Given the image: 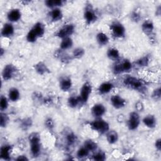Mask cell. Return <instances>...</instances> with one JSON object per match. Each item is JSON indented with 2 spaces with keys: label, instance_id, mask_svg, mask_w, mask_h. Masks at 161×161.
<instances>
[{
  "label": "cell",
  "instance_id": "cell-18",
  "mask_svg": "<svg viewBox=\"0 0 161 161\" xmlns=\"http://www.w3.org/2000/svg\"><path fill=\"white\" fill-rule=\"evenodd\" d=\"M50 19L52 22H57L60 21L63 18V13L59 8L52 9L49 12Z\"/></svg>",
  "mask_w": 161,
  "mask_h": 161
},
{
  "label": "cell",
  "instance_id": "cell-30",
  "mask_svg": "<svg viewBox=\"0 0 161 161\" xmlns=\"http://www.w3.org/2000/svg\"><path fill=\"white\" fill-rule=\"evenodd\" d=\"M84 54L85 50L83 48L77 47L73 50L72 57L75 59H80L84 55Z\"/></svg>",
  "mask_w": 161,
  "mask_h": 161
},
{
  "label": "cell",
  "instance_id": "cell-6",
  "mask_svg": "<svg viewBox=\"0 0 161 161\" xmlns=\"http://www.w3.org/2000/svg\"><path fill=\"white\" fill-rule=\"evenodd\" d=\"M97 15L96 14L92 5H87L84 11V19L86 24L87 25H91L97 21Z\"/></svg>",
  "mask_w": 161,
  "mask_h": 161
},
{
  "label": "cell",
  "instance_id": "cell-24",
  "mask_svg": "<svg viewBox=\"0 0 161 161\" xmlns=\"http://www.w3.org/2000/svg\"><path fill=\"white\" fill-rule=\"evenodd\" d=\"M106 138L107 142L109 144H114L118 142L119 138V135L115 130H109L106 133Z\"/></svg>",
  "mask_w": 161,
  "mask_h": 161
},
{
  "label": "cell",
  "instance_id": "cell-31",
  "mask_svg": "<svg viewBox=\"0 0 161 161\" xmlns=\"http://www.w3.org/2000/svg\"><path fill=\"white\" fill-rule=\"evenodd\" d=\"M89 153L90 152L84 146H82L77 150L76 155L79 158H84L89 155Z\"/></svg>",
  "mask_w": 161,
  "mask_h": 161
},
{
  "label": "cell",
  "instance_id": "cell-28",
  "mask_svg": "<svg viewBox=\"0 0 161 161\" xmlns=\"http://www.w3.org/2000/svg\"><path fill=\"white\" fill-rule=\"evenodd\" d=\"M122 72L123 73L125 72H129L132 70L133 68V64L128 59H125L122 60L121 62H119Z\"/></svg>",
  "mask_w": 161,
  "mask_h": 161
},
{
  "label": "cell",
  "instance_id": "cell-17",
  "mask_svg": "<svg viewBox=\"0 0 161 161\" xmlns=\"http://www.w3.org/2000/svg\"><path fill=\"white\" fill-rule=\"evenodd\" d=\"M142 30L145 35L151 36L154 30V24L152 21L150 19L145 20L142 25Z\"/></svg>",
  "mask_w": 161,
  "mask_h": 161
},
{
  "label": "cell",
  "instance_id": "cell-11",
  "mask_svg": "<svg viewBox=\"0 0 161 161\" xmlns=\"http://www.w3.org/2000/svg\"><path fill=\"white\" fill-rule=\"evenodd\" d=\"M106 112V108L102 103H96L91 108V114L95 118H101Z\"/></svg>",
  "mask_w": 161,
  "mask_h": 161
},
{
  "label": "cell",
  "instance_id": "cell-1",
  "mask_svg": "<svg viewBox=\"0 0 161 161\" xmlns=\"http://www.w3.org/2000/svg\"><path fill=\"white\" fill-rule=\"evenodd\" d=\"M28 140L30 145V152L33 157H37L41 152L40 136L37 133H32L29 135Z\"/></svg>",
  "mask_w": 161,
  "mask_h": 161
},
{
  "label": "cell",
  "instance_id": "cell-29",
  "mask_svg": "<svg viewBox=\"0 0 161 161\" xmlns=\"http://www.w3.org/2000/svg\"><path fill=\"white\" fill-rule=\"evenodd\" d=\"M83 146H84L90 152H96L97 148V144L95 142H94L92 140H91V139L85 140Z\"/></svg>",
  "mask_w": 161,
  "mask_h": 161
},
{
  "label": "cell",
  "instance_id": "cell-3",
  "mask_svg": "<svg viewBox=\"0 0 161 161\" xmlns=\"http://www.w3.org/2000/svg\"><path fill=\"white\" fill-rule=\"evenodd\" d=\"M123 82L125 86L136 91L142 90L145 86L141 79L133 76H128L125 77Z\"/></svg>",
  "mask_w": 161,
  "mask_h": 161
},
{
  "label": "cell",
  "instance_id": "cell-35",
  "mask_svg": "<svg viewBox=\"0 0 161 161\" xmlns=\"http://www.w3.org/2000/svg\"><path fill=\"white\" fill-rule=\"evenodd\" d=\"M106 158V153L103 151L96 152L92 155V159L96 161H104Z\"/></svg>",
  "mask_w": 161,
  "mask_h": 161
},
{
  "label": "cell",
  "instance_id": "cell-32",
  "mask_svg": "<svg viewBox=\"0 0 161 161\" xmlns=\"http://www.w3.org/2000/svg\"><path fill=\"white\" fill-rule=\"evenodd\" d=\"M38 39L36 34L34 32V31L31 28L26 35V40L29 43H35Z\"/></svg>",
  "mask_w": 161,
  "mask_h": 161
},
{
  "label": "cell",
  "instance_id": "cell-4",
  "mask_svg": "<svg viewBox=\"0 0 161 161\" xmlns=\"http://www.w3.org/2000/svg\"><path fill=\"white\" fill-rule=\"evenodd\" d=\"M109 29L112 35L116 38H122L125 36L126 28L124 25L119 21H114L109 25Z\"/></svg>",
  "mask_w": 161,
  "mask_h": 161
},
{
  "label": "cell",
  "instance_id": "cell-25",
  "mask_svg": "<svg viewBox=\"0 0 161 161\" xmlns=\"http://www.w3.org/2000/svg\"><path fill=\"white\" fill-rule=\"evenodd\" d=\"M74 42L70 37L64 38L61 40V42L60 43V49L65 51L72 48Z\"/></svg>",
  "mask_w": 161,
  "mask_h": 161
},
{
  "label": "cell",
  "instance_id": "cell-21",
  "mask_svg": "<svg viewBox=\"0 0 161 161\" xmlns=\"http://www.w3.org/2000/svg\"><path fill=\"white\" fill-rule=\"evenodd\" d=\"M96 40L100 46H105L109 42V38L106 33L100 31L96 34Z\"/></svg>",
  "mask_w": 161,
  "mask_h": 161
},
{
  "label": "cell",
  "instance_id": "cell-19",
  "mask_svg": "<svg viewBox=\"0 0 161 161\" xmlns=\"http://www.w3.org/2000/svg\"><path fill=\"white\" fill-rule=\"evenodd\" d=\"M143 125L148 128H154L157 125V119L153 114H147L142 119Z\"/></svg>",
  "mask_w": 161,
  "mask_h": 161
},
{
  "label": "cell",
  "instance_id": "cell-43",
  "mask_svg": "<svg viewBox=\"0 0 161 161\" xmlns=\"http://www.w3.org/2000/svg\"><path fill=\"white\" fill-rule=\"evenodd\" d=\"M16 160L20 161V160H28V158H27V157L25 155H21L18 156V157L16 158Z\"/></svg>",
  "mask_w": 161,
  "mask_h": 161
},
{
  "label": "cell",
  "instance_id": "cell-9",
  "mask_svg": "<svg viewBox=\"0 0 161 161\" xmlns=\"http://www.w3.org/2000/svg\"><path fill=\"white\" fill-rule=\"evenodd\" d=\"M16 71H17L16 67L14 65L11 64L6 65L3 67L2 73H1L3 79L5 81H8L11 80V79L13 78V77L16 74Z\"/></svg>",
  "mask_w": 161,
  "mask_h": 161
},
{
  "label": "cell",
  "instance_id": "cell-23",
  "mask_svg": "<svg viewBox=\"0 0 161 161\" xmlns=\"http://www.w3.org/2000/svg\"><path fill=\"white\" fill-rule=\"evenodd\" d=\"M8 99L11 102H16L20 98V92L16 87H11L8 91Z\"/></svg>",
  "mask_w": 161,
  "mask_h": 161
},
{
  "label": "cell",
  "instance_id": "cell-42",
  "mask_svg": "<svg viewBox=\"0 0 161 161\" xmlns=\"http://www.w3.org/2000/svg\"><path fill=\"white\" fill-rule=\"evenodd\" d=\"M155 147L158 151H160L161 150V139L158 138L155 142Z\"/></svg>",
  "mask_w": 161,
  "mask_h": 161
},
{
  "label": "cell",
  "instance_id": "cell-44",
  "mask_svg": "<svg viewBox=\"0 0 161 161\" xmlns=\"http://www.w3.org/2000/svg\"><path fill=\"white\" fill-rule=\"evenodd\" d=\"M0 52H1V53H0V55H1V57H2V56H3V55H4V52H5L3 48H1V50H0Z\"/></svg>",
  "mask_w": 161,
  "mask_h": 161
},
{
  "label": "cell",
  "instance_id": "cell-33",
  "mask_svg": "<svg viewBox=\"0 0 161 161\" xmlns=\"http://www.w3.org/2000/svg\"><path fill=\"white\" fill-rule=\"evenodd\" d=\"M9 99L6 96L1 95L0 98V109L1 112L5 111L8 108L9 106Z\"/></svg>",
  "mask_w": 161,
  "mask_h": 161
},
{
  "label": "cell",
  "instance_id": "cell-8",
  "mask_svg": "<svg viewBox=\"0 0 161 161\" xmlns=\"http://www.w3.org/2000/svg\"><path fill=\"white\" fill-rule=\"evenodd\" d=\"M140 124V117L137 111H133L130 113L127 120V127L129 130H136Z\"/></svg>",
  "mask_w": 161,
  "mask_h": 161
},
{
  "label": "cell",
  "instance_id": "cell-22",
  "mask_svg": "<svg viewBox=\"0 0 161 161\" xmlns=\"http://www.w3.org/2000/svg\"><path fill=\"white\" fill-rule=\"evenodd\" d=\"M31 29L36 34L38 38L43 36L45 35V25L42 22H36L33 26Z\"/></svg>",
  "mask_w": 161,
  "mask_h": 161
},
{
  "label": "cell",
  "instance_id": "cell-16",
  "mask_svg": "<svg viewBox=\"0 0 161 161\" xmlns=\"http://www.w3.org/2000/svg\"><path fill=\"white\" fill-rule=\"evenodd\" d=\"M114 87V85L111 82H104L101 83L97 89L98 92L100 94H106L109 93Z\"/></svg>",
  "mask_w": 161,
  "mask_h": 161
},
{
  "label": "cell",
  "instance_id": "cell-34",
  "mask_svg": "<svg viewBox=\"0 0 161 161\" xmlns=\"http://www.w3.org/2000/svg\"><path fill=\"white\" fill-rule=\"evenodd\" d=\"M149 62H150L149 57L147 55H145L138 58L135 63L137 65L140 67H147L148 65Z\"/></svg>",
  "mask_w": 161,
  "mask_h": 161
},
{
  "label": "cell",
  "instance_id": "cell-12",
  "mask_svg": "<svg viewBox=\"0 0 161 161\" xmlns=\"http://www.w3.org/2000/svg\"><path fill=\"white\" fill-rule=\"evenodd\" d=\"M21 12L18 8L10 9L7 14V19L9 23H16L19 21L21 18Z\"/></svg>",
  "mask_w": 161,
  "mask_h": 161
},
{
  "label": "cell",
  "instance_id": "cell-26",
  "mask_svg": "<svg viewBox=\"0 0 161 161\" xmlns=\"http://www.w3.org/2000/svg\"><path fill=\"white\" fill-rule=\"evenodd\" d=\"M107 57L112 60L116 61L119 59L120 54L119 52V50L114 48V47H111L109 48L107 51Z\"/></svg>",
  "mask_w": 161,
  "mask_h": 161
},
{
  "label": "cell",
  "instance_id": "cell-2",
  "mask_svg": "<svg viewBox=\"0 0 161 161\" xmlns=\"http://www.w3.org/2000/svg\"><path fill=\"white\" fill-rule=\"evenodd\" d=\"M87 124L92 130L100 134H106L109 130V123L101 118H95L94 120L89 121Z\"/></svg>",
  "mask_w": 161,
  "mask_h": 161
},
{
  "label": "cell",
  "instance_id": "cell-7",
  "mask_svg": "<svg viewBox=\"0 0 161 161\" xmlns=\"http://www.w3.org/2000/svg\"><path fill=\"white\" fill-rule=\"evenodd\" d=\"M75 31V26L73 24H66L60 28L55 34V36L60 38L61 40L70 37V36Z\"/></svg>",
  "mask_w": 161,
  "mask_h": 161
},
{
  "label": "cell",
  "instance_id": "cell-40",
  "mask_svg": "<svg viewBox=\"0 0 161 161\" xmlns=\"http://www.w3.org/2000/svg\"><path fill=\"white\" fill-rule=\"evenodd\" d=\"M131 18L132 19V21H135V22H138L140 20L141 18V16L140 15L139 13H138L137 12H133L131 14Z\"/></svg>",
  "mask_w": 161,
  "mask_h": 161
},
{
  "label": "cell",
  "instance_id": "cell-37",
  "mask_svg": "<svg viewBox=\"0 0 161 161\" xmlns=\"http://www.w3.org/2000/svg\"><path fill=\"white\" fill-rule=\"evenodd\" d=\"M66 140H67V143L70 145H72L76 142L77 140V137L74 133L70 132L67 135Z\"/></svg>",
  "mask_w": 161,
  "mask_h": 161
},
{
  "label": "cell",
  "instance_id": "cell-27",
  "mask_svg": "<svg viewBox=\"0 0 161 161\" xmlns=\"http://www.w3.org/2000/svg\"><path fill=\"white\" fill-rule=\"evenodd\" d=\"M80 104H82V103L79 96H71L67 99V104L71 108H75Z\"/></svg>",
  "mask_w": 161,
  "mask_h": 161
},
{
  "label": "cell",
  "instance_id": "cell-5",
  "mask_svg": "<svg viewBox=\"0 0 161 161\" xmlns=\"http://www.w3.org/2000/svg\"><path fill=\"white\" fill-rule=\"evenodd\" d=\"M92 87L89 82L86 81L82 84L80 89V93L79 95L82 104H86L88 101L92 93Z\"/></svg>",
  "mask_w": 161,
  "mask_h": 161
},
{
  "label": "cell",
  "instance_id": "cell-39",
  "mask_svg": "<svg viewBox=\"0 0 161 161\" xmlns=\"http://www.w3.org/2000/svg\"><path fill=\"white\" fill-rule=\"evenodd\" d=\"M45 125L48 130H52L54 128V122L51 118H48L45 121Z\"/></svg>",
  "mask_w": 161,
  "mask_h": 161
},
{
  "label": "cell",
  "instance_id": "cell-15",
  "mask_svg": "<svg viewBox=\"0 0 161 161\" xmlns=\"http://www.w3.org/2000/svg\"><path fill=\"white\" fill-rule=\"evenodd\" d=\"M13 150V147L10 145H3L0 150V157L4 160H9L11 158V155Z\"/></svg>",
  "mask_w": 161,
  "mask_h": 161
},
{
  "label": "cell",
  "instance_id": "cell-41",
  "mask_svg": "<svg viewBox=\"0 0 161 161\" xmlns=\"http://www.w3.org/2000/svg\"><path fill=\"white\" fill-rule=\"evenodd\" d=\"M135 108L137 110V111H143L144 109V105L142 102L138 101L135 104Z\"/></svg>",
  "mask_w": 161,
  "mask_h": 161
},
{
  "label": "cell",
  "instance_id": "cell-38",
  "mask_svg": "<svg viewBox=\"0 0 161 161\" xmlns=\"http://www.w3.org/2000/svg\"><path fill=\"white\" fill-rule=\"evenodd\" d=\"M152 97L155 101H159L161 97V89L160 87H158L155 89L152 92Z\"/></svg>",
  "mask_w": 161,
  "mask_h": 161
},
{
  "label": "cell",
  "instance_id": "cell-20",
  "mask_svg": "<svg viewBox=\"0 0 161 161\" xmlns=\"http://www.w3.org/2000/svg\"><path fill=\"white\" fill-rule=\"evenodd\" d=\"M35 70L41 75L50 73V70L43 62H39L34 65Z\"/></svg>",
  "mask_w": 161,
  "mask_h": 161
},
{
  "label": "cell",
  "instance_id": "cell-13",
  "mask_svg": "<svg viewBox=\"0 0 161 161\" xmlns=\"http://www.w3.org/2000/svg\"><path fill=\"white\" fill-rule=\"evenodd\" d=\"M14 34V27L11 23H4L1 30V35L4 38H10Z\"/></svg>",
  "mask_w": 161,
  "mask_h": 161
},
{
  "label": "cell",
  "instance_id": "cell-10",
  "mask_svg": "<svg viewBox=\"0 0 161 161\" xmlns=\"http://www.w3.org/2000/svg\"><path fill=\"white\" fill-rule=\"evenodd\" d=\"M110 103L113 107L116 109H121L126 105V100L119 94L113 95L110 97Z\"/></svg>",
  "mask_w": 161,
  "mask_h": 161
},
{
  "label": "cell",
  "instance_id": "cell-14",
  "mask_svg": "<svg viewBox=\"0 0 161 161\" xmlns=\"http://www.w3.org/2000/svg\"><path fill=\"white\" fill-rule=\"evenodd\" d=\"M72 86V81L70 77L64 76L60 78L59 80L60 89L64 92H67L71 89Z\"/></svg>",
  "mask_w": 161,
  "mask_h": 161
},
{
  "label": "cell",
  "instance_id": "cell-36",
  "mask_svg": "<svg viewBox=\"0 0 161 161\" xmlns=\"http://www.w3.org/2000/svg\"><path fill=\"white\" fill-rule=\"evenodd\" d=\"M1 118H0V125L2 128H5L9 121L8 116L4 112L1 113Z\"/></svg>",
  "mask_w": 161,
  "mask_h": 161
}]
</instances>
